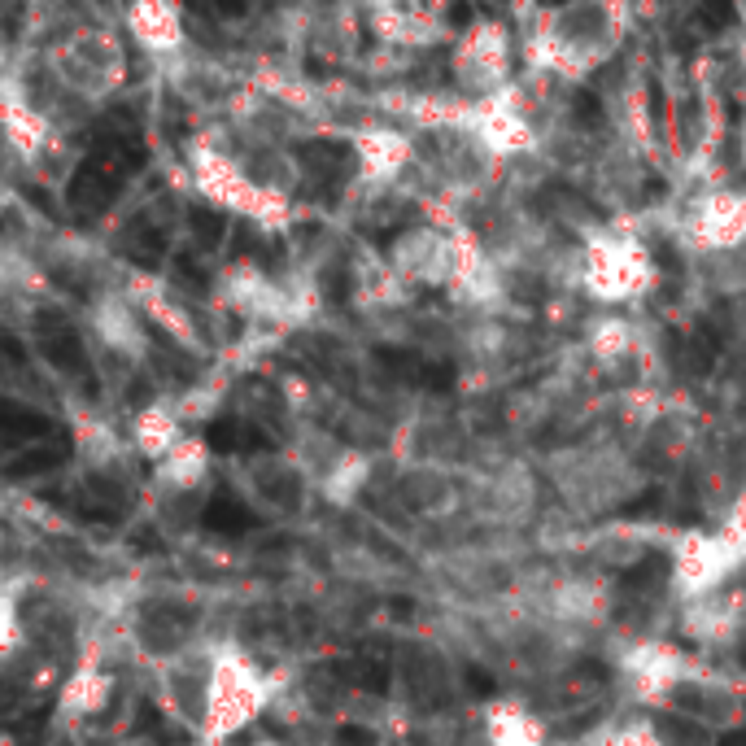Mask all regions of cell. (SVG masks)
Instances as JSON below:
<instances>
[{
    "label": "cell",
    "instance_id": "1",
    "mask_svg": "<svg viewBox=\"0 0 746 746\" xmlns=\"http://www.w3.org/2000/svg\"><path fill=\"white\" fill-rule=\"evenodd\" d=\"M537 463L546 472L550 498L585 524H603L624 515L655 480L646 472V463L633 454V445L611 437L607 428L546 445V450H537Z\"/></svg>",
    "mask_w": 746,
    "mask_h": 746
},
{
    "label": "cell",
    "instance_id": "18",
    "mask_svg": "<svg viewBox=\"0 0 746 746\" xmlns=\"http://www.w3.org/2000/svg\"><path fill=\"white\" fill-rule=\"evenodd\" d=\"M127 40L149 62L179 66L188 57V14L179 0H127Z\"/></svg>",
    "mask_w": 746,
    "mask_h": 746
},
{
    "label": "cell",
    "instance_id": "22",
    "mask_svg": "<svg viewBox=\"0 0 746 746\" xmlns=\"http://www.w3.org/2000/svg\"><path fill=\"white\" fill-rule=\"evenodd\" d=\"M738 22H742V31H746V0H738Z\"/></svg>",
    "mask_w": 746,
    "mask_h": 746
},
{
    "label": "cell",
    "instance_id": "2",
    "mask_svg": "<svg viewBox=\"0 0 746 746\" xmlns=\"http://www.w3.org/2000/svg\"><path fill=\"white\" fill-rule=\"evenodd\" d=\"M629 40V0H555L528 22L524 66L563 88L594 79Z\"/></svg>",
    "mask_w": 746,
    "mask_h": 746
},
{
    "label": "cell",
    "instance_id": "8",
    "mask_svg": "<svg viewBox=\"0 0 746 746\" xmlns=\"http://www.w3.org/2000/svg\"><path fill=\"white\" fill-rule=\"evenodd\" d=\"M219 651L223 637H206V642L188 646L175 659H166L149 672V690L153 703L162 707V716L179 725L192 742L206 729V712H210V690H214V672H219Z\"/></svg>",
    "mask_w": 746,
    "mask_h": 746
},
{
    "label": "cell",
    "instance_id": "14",
    "mask_svg": "<svg viewBox=\"0 0 746 746\" xmlns=\"http://www.w3.org/2000/svg\"><path fill=\"white\" fill-rule=\"evenodd\" d=\"M672 633L694 646V655L733 651L746 642V572L733 585H720L712 594H699L690 603L672 607Z\"/></svg>",
    "mask_w": 746,
    "mask_h": 746
},
{
    "label": "cell",
    "instance_id": "4",
    "mask_svg": "<svg viewBox=\"0 0 746 746\" xmlns=\"http://www.w3.org/2000/svg\"><path fill=\"white\" fill-rule=\"evenodd\" d=\"M184 162H188L192 192H197L201 201H210L214 210L236 214V219L254 223L262 232H284V227L297 219V201L262 184L245 166V158L236 153L232 140H223V136L188 140Z\"/></svg>",
    "mask_w": 746,
    "mask_h": 746
},
{
    "label": "cell",
    "instance_id": "7",
    "mask_svg": "<svg viewBox=\"0 0 746 746\" xmlns=\"http://www.w3.org/2000/svg\"><path fill=\"white\" fill-rule=\"evenodd\" d=\"M445 75L450 92L467 101H489V96L507 92L515 83V35L498 18H476L450 40L445 57Z\"/></svg>",
    "mask_w": 746,
    "mask_h": 746
},
{
    "label": "cell",
    "instance_id": "19",
    "mask_svg": "<svg viewBox=\"0 0 746 746\" xmlns=\"http://www.w3.org/2000/svg\"><path fill=\"white\" fill-rule=\"evenodd\" d=\"M118 690H123V672L105 668L101 659H92V655H79L75 668L66 672L62 690L53 694L57 720H62V725H92V720H101L114 707Z\"/></svg>",
    "mask_w": 746,
    "mask_h": 746
},
{
    "label": "cell",
    "instance_id": "15",
    "mask_svg": "<svg viewBox=\"0 0 746 746\" xmlns=\"http://www.w3.org/2000/svg\"><path fill=\"white\" fill-rule=\"evenodd\" d=\"M0 123H5L9 158H18L27 166L44 162L62 144V123L40 105V96L27 83V70L18 62H9L5 83H0Z\"/></svg>",
    "mask_w": 746,
    "mask_h": 746
},
{
    "label": "cell",
    "instance_id": "5",
    "mask_svg": "<svg viewBox=\"0 0 746 746\" xmlns=\"http://www.w3.org/2000/svg\"><path fill=\"white\" fill-rule=\"evenodd\" d=\"M659 288V262L624 219H594L581 236V297L598 310H624Z\"/></svg>",
    "mask_w": 746,
    "mask_h": 746
},
{
    "label": "cell",
    "instance_id": "3",
    "mask_svg": "<svg viewBox=\"0 0 746 746\" xmlns=\"http://www.w3.org/2000/svg\"><path fill=\"white\" fill-rule=\"evenodd\" d=\"M35 62H40L44 75L53 79L57 88H62V96H70L83 114H92V110H101L105 101H114V96L127 88V75H131L127 40L101 18L53 31L44 48H35Z\"/></svg>",
    "mask_w": 746,
    "mask_h": 746
},
{
    "label": "cell",
    "instance_id": "17",
    "mask_svg": "<svg viewBox=\"0 0 746 746\" xmlns=\"http://www.w3.org/2000/svg\"><path fill=\"white\" fill-rule=\"evenodd\" d=\"M363 22L384 48L424 53L454 40L445 27V0H363Z\"/></svg>",
    "mask_w": 746,
    "mask_h": 746
},
{
    "label": "cell",
    "instance_id": "10",
    "mask_svg": "<svg viewBox=\"0 0 746 746\" xmlns=\"http://www.w3.org/2000/svg\"><path fill=\"white\" fill-rule=\"evenodd\" d=\"M83 328H88V341L96 345V354L114 367L127 371H144L153 358V323L140 310V302L127 293V284H101L88 297V310H83Z\"/></svg>",
    "mask_w": 746,
    "mask_h": 746
},
{
    "label": "cell",
    "instance_id": "20",
    "mask_svg": "<svg viewBox=\"0 0 746 746\" xmlns=\"http://www.w3.org/2000/svg\"><path fill=\"white\" fill-rule=\"evenodd\" d=\"M149 489L158 493H210L214 489V454L201 432H188L166 459L149 467Z\"/></svg>",
    "mask_w": 746,
    "mask_h": 746
},
{
    "label": "cell",
    "instance_id": "16",
    "mask_svg": "<svg viewBox=\"0 0 746 746\" xmlns=\"http://www.w3.org/2000/svg\"><path fill=\"white\" fill-rule=\"evenodd\" d=\"M350 162L358 184L371 192H397L419 162V131L397 123H363L350 136Z\"/></svg>",
    "mask_w": 746,
    "mask_h": 746
},
{
    "label": "cell",
    "instance_id": "13",
    "mask_svg": "<svg viewBox=\"0 0 746 746\" xmlns=\"http://www.w3.org/2000/svg\"><path fill=\"white\" fill-rule=\"evenodd\" d=\"M672 541H677V528H668L659 520H629V515H616V520L585 528L581 555L576 559L620 581L624 572L646 568L655 555H668Z\"/></svg>",
    "mask_w": 746,
    "mask_h": 746
},
{
    "label": "cell",
    "instance_id": "21",
    "mask_svg": "<svg viewBox=\"0 0 746 746\" xmlns=\"http://www.w3.org/2000/svg\"><path fill=\"white\" fill-rule=\"evenodd\" d=\"M249 746H288V738H284V733H254Z\"/></svg>",
    "mask_w": 746,
    "mask_h": 746
},
{
    "label": "cell",
    "instance_id": "11",
    "mask_svg": "<svg viewBox=\"0 0 746 746\" xmlns=\"http://www.w3.org/2000/svg\"><path fill=\"white\" fill-rule=\"evenodd\" d=\"M668 716H681L690 725H699L703 733H733L746 725V681L733 677V672L707 664L699 655V664L681 677V685L672 690V699L659 707Z\"/></svg>",
    "mask_w": 746,
    "mask_h": 746
},
{
    "label": "cell",
    "instance_id": "9",
    "mask_svg": "<svg viewBox=\"0 0 746 746\" xmlns=\"http://www.w3.org/2000/svg\"><path fill=\"white\" fill-rule=\"evenodd\" d=\"M746 572V546H738L725 528H677L668 550V598L672 607L733 585Z\"/></svg>",
    "mask_w": 746,
    "mask_h": 746
},
{
    "label": "cell",
    "instance_id": "6",
    "mask_svg": "<svg viewBox=\"0 0 746 746\" xmlns=\"http://www.w3.org/2000/svg\"><path fill=\"white\" fill-rule=\"evenodd\" d=\"M227 480H232V489L249 507L275 524H306L319 507L315 480L306 476V467L288 450H262V454L232 459Z\"/></svg>",
    "mask_w": 746,
    "mask_h": 746
},
{
    "label": "cell",
    "instance_id": "12",
    "mask_svg": "<svg viewBox=\"0 0 746 746\" xmlns=\"http://www.w3.org/2000/svg\"><path fill=\"white\" fill-rule=\"evenodd\" d=\"M677 245L699 258H716L746 245V188H703L681 206L672 223Z\"/></svg>",
    "mask_w": 746,
    "mask_h": 746
}]
</instances>
